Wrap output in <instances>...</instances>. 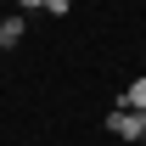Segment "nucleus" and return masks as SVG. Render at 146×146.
I'll return each instance as SVG.
<instances>
[{"mask_svg":"<svg viewBox=\"0 0 146 146\" xmlns=\"http://www.w3.org/2000/svg\"><path fill=\"white\" fill-rule=\"evenodd\" d=\"M107 129L118 135V141H141V112H129V107H118V112L107 118Z\"/></svg>","mask_w":146,"mask_h":146,"instance_id":"f257e3e1","label":"nucleus"},{"mask_svg":"<svg viewBox=\"0 0 146 146\" xmlns=\"http://www.w3.org/2000/svg\"><path fill=\"white\" fill-rule=\"evenodd\" d=\"M17 39H23V11H11V17L0 23V51H11Z\"/></svg>","mask_w":146,"mask_h":146,"instance_id":"f03ea898","label":"nucleus"},{"mask_svg":"<svg viewBox=\"0 0 146 146\" xmlns=\"http://www.w3.org/2000/svg\"><path fill=\"white\" fill-rule=\"evenodd\" d=\"M124 107L129 112H146V79H135V84L124 90Z\"/></svg>","mask_w":146,"mask_h":146,"instance_id":"7ed1b4c3","label":"nucleus"},{"mask_svg":"<svg viewBox=\"0 0 146 146\" xmlns=\"http://www.w3.org/2000/svg\"><path fill=\"white\" fill-rule=\"evenodd\" d=\"M45 11H51V17H68V11H73V0H45Z\"/></svg>","mask_w":146,"mask_h":146,"instance_id":"20e7f679","label":"nucleus"},{"mask_svg":"<svg viewBox=\"0 0 146 146\" xmlns=\"http://www.w3.org/2000/svg\"><path fill=\"white\" fill-rule=\"evenodd\" d=\"M17 11H45V0H17Z\"/></svg>","mask_w":146,"mask_h":146,"instance_id":"39448f33","label":"nucleus"},{"mask_svg":"<svg viewBox=\"0 0 146 146\" xmlns=\"http://www.w3.org/2000/svg\"><path fill=\"white\" fill-rule=\"evenodd\" d=\"M141 141H146V112H141Z\"/></svg>","mask_w":146,"mask_h":146,"instance_id":"423d86ee","label":"nucleus"},{"mask_svg":"<svg viewBox=\"0 0 146 146\" xmlns=\"http://www.w3.org/2000/svg\"><path fill=\"white\" fill-rule=\"evenodd\" d=\"M0 23H6V11H0Z\"/></svg>","mask_w":146,"mask_h":146,"instance_id":"0eeeda50","label":"nucleus"}]
</instances>
